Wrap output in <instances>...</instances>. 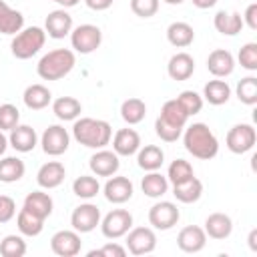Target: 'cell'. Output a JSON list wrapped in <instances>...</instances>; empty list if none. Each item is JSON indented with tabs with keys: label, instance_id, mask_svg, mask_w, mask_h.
Returning <instances> with one entry per match:
<instances>
[{
	"label": "cell",
	"instance_id": "cell-52",
	"mask_svg": "<svg viewBox=\"0 0 257 257\" xmlns=\"http://www.w3.org/2000/svg\"><path fill=\"white\" fill-rule=\"evenodd\" d=\"M50 2H56V4L62 6V8H72V6H76L80 0H50Z\"/></svg>",
	"mask_w": 257,
	"mask_h": 257
},
{
	"label": "cell",
	"instance_id": "cell-20",
	"mask_svg": "<svg viewBox=\"0 0 257 257\" xmlns=\"http://www.w3.org/2000/svg\"><path fill=\"white\" fill-rule=\"evenodd\" d=\"M8 145L18 153H30L38 145V135L30 124H16L8 135Z\"/></svg>",
	"mask_w": 257,
	"mask_h": 257
},
{
	"label": "cell",
	"instance_id": "cell-12",
	"mask_svg": "<svg viewBox=\"0 0 257 257\" xmlns=\"http://www.w3.org/2000/svg\"><path fill=\"white\" fill-rule=\"evenodd\" d=\"M80 247H82L80 233L74 229H62L50 237V249L58 257H74L80 253Z\"/></svg>",
	"mask_w": 257,
	"mask_h": 257
},
{
	"label": "cell",
	"instance_id": "cell-26",
	"mask_svg": "<svg viewBox=\"0 0 257 257\" xmlns=\"http://www.w3.org/2000/svg\"><path fill=\"white\" fill-rule=\"evenodd\" d=\"M22 100H24L26 108H30V110H42V108H46L52 102V92L48 90V86L36 82V84H30V86L24 88Z\"/></svg>",
	"mask_w": 257,
	"mask_h": 257
},
{
	"label": "cell",
	"instance_id": "cell-36",
	"mask_svg": "<svg viewBox=\"0 0 257 257\" xmlns=\"http://www.w3.org/2000/svg\"><path fill=\"white\" fill-rule=\"evenodd\" d=\"M120 116L126 124H139L145 116H147V104L145 100L133 96V98H126L122 104H120Z\"/></svg>",
	"mask_w": 257,
	"mask_h": 257
},
{
	"label": "cell",
	"instance_id": "cell-49",
	"mask_svg": "<svg viewBox=\"0 0 257 257\" xmlns=\"http://www.w3.org/2000/svg\"><path fill=\"white\" fill-rule=\"evenodd\" d=\"M193 2V6H197V8H201V10H207V8H213L219 0H191Z\"/></svg>",
	"mask_w": 257,
	"mask_h": 257
},
{
	"label": "cell",
	"instance_id": "cell-43",
	"mask_svg": "<svg viewBox=\"0 0 257 257\" xmlns=\"http://www.w3.org/2000/svg\"><path fill=\"white\" fill-rule=\"evenodd\" d=\"M237 60L239 64L245 68V70H251L255 72L257 70V42H247L241 46L239 54H237Z\"/></svg>",
	"mask_w": 257,
	"mask_h": 257
},
{
	"label": "cell",
	"instance_id": "cell-40",
	"mask_svg": "<svg viewBox=\"0 0 257 257\" xmlns=\"http://www.w3.org/2000/svg\"><path fill=\"white\" fill-rule=\"evenodd\" d=\"M0 255H4V257H24L26 255V241L20 235H6L0 241Z\"/></svg>",
	"mask_w": 257,
	"mask_h": 257
},
{
	"label": "cell",
	"instance_id": "cell-50",
	"mask_svg": "<svg viewBox=\"0 0 257 257\" xmlns=\"http://www.w3.org/2000/svg\"><path fill=\"white\" fill-rule=\"evenodd\" d=\"M249 247H251V251H257V229H251V233H249Z\"/></svg>",
	"mask_w": 257,
	"mask_h": 257
},
{
	"label": "cell",
	"instance_id": "cell-39",
	"mask_svg": "<svg viewBox=\"0 0 257 257\" xmlns=\"http://www.w3.org/2000/svg\"><path fill=\"white\" fill-rule=\"evenodd\" d=\"M235 92H237V98H239L243 104H247V106L257 104V78H255V76H245V78H241V80L237 82Z\"/></svg>",
	"mask_w": 257,
	"mask_h": 257
},
{
	"label": "cell",
	"instance_id": "cell-51",
	"mask_svg": "<svg viewBox=\"0 0 257 257\" xmlns=\"http://www.w3.org/2000/svg\"><path fill=\"white\" fill-rule=\"evenodd\" d=\"M6 149H8V137L4 135V131H0V157L6 153Z\"/></svg>",
	"mask_w": 257,
	"mask_h": 257
},
{
	"label": "cell",
	"instance_id": "cell-24",
	"mask_svg": "<svg viewBox=\"0 0 257 257\" xmlns=\"http://www.w3.org/2000/svg\"><path fill=\"white\" fill-rule=\"evenodd\" d=\"M203 229H205L207 237L221 241V239H227V237L231 235V231H233V221H231V217L225 215V213H211V215L205 219V227H203Z\"/></svg>",
	"mask_w": 257,
	"mask_h": 257
},
{
	"label": "cell",
	"instance_id": "cell-10",
	"mask_svg": "<svg viewBox=\"0 0 257 257\" xmlns=\"http://www.w3.org/2000/svg\"><path fill=\"white\" fill-rule=\"evenodd\" d=\"M181 219V211L171 201H159L149 209V223L159 231L173 229Z\"/></svg>",
	"mask_w": 257,
	"mask_h": 257
},
{
	"label": "cell",
	"instance_id": "cell-8",
	"mask_svg": "<svg viewBox=\"0 0 257 257\" xmlns=\"http://www.w3.org/2000/svg\"><path fill=\"white\" fill-rule=\"evenodd\" d=\"M133 227V215L126 209H112L100 219V231L106 239H120Z\"/></svg>",
	"mask_w": 257,
	"mask_h": 257
},
{
	"label": "cell",
	"instance_id": "cell-35",
	"mask_svg": "<svg viewBox=\"0 0 257 257\" xmlns=\"http://www.w3.org/2000/svg\"><path fill=\"white\" fill-rule=\"evenodd\" d=\"M16 227H18V231H20L22 235H26V237H36V235H40L42 229H44V219L32 215L30 211H26V209L22 207V209L18 211V215H16Z\"/></svg>",
	"mask_w": 257,
	"mask_h": 257
},
{
	"label": "cell",
	"instance_id": "cell-4",
	"mask_svg": "<svg viewBox=\"0 0 257 257\" xmlns=\"http://www.w3.org/2000/svg\"><path fill=\"white\" fill-rule=\"evenodd\" d=\"M76 64V56L74 50L70 48H54L50 52H46L38 64H36V72L42 80H60L66 74H70V70Z\"/></svg>",
	"mask_w": 257,
	"mask_h": 257
},
{
	"label": "cell",
	"instance_id": "cell-2",
	"mask_svg": "<svg viewBox=\"0 0 257 257\" xmlns=\"http://www.w3.org/2000/svg\"><path fill=\"white\" fill-rule=\"evenodd\" d=\"M72 137L76 143L88 149H104L112 139V126L102 118L80 116L72 124Z\"/></svg>",
	"mask_w": 257,
	"mask_h": 257
},
{
	"label": "cell",
	"instance_id": "cell-44",
	"mask_svg": "<svg viewBox=\"0 0 257 257\" xmlns=\"http://www.w3.org/2000/svg\"><path fill=\"white\" fill-rule=\"evenodd\" d=\"M131 10L141 18H151L159 12V0H131Z\"/></svg>",
	"mask_w": 257,
	"mask_h": 257
},
{
	"label": "cell",
	"instance_id": "cell-15",
	"mask_svg": "<svg viewBox=\"0 0 257 257\" xmlns=\"http://www.w3.org/2000/svg\"><path fill=\"white\" fill-rule=\"evenodd\" d=\"M72 16L66 12V8H58V10H52L48 12L46 20H44V32L54 38V40H60L64 36H68L72 32Z\"/></svg>",
	"mask_w": 257,
	"mask_h": 257
},
{
	"label": "cell",
	"instance_id": "cell-29",
	"mask_svg": "<svg viewBox=\"0 0 257 257\" xmlns=\"http://www.w3.org/2000/svg\"><path fill=\"white\" fill-rule=\"evenodd\" d=\"M165 163V153L157 145H145L137 151V165L143 171H159Z\"/></svg>",
	"mask_w": 257,
	"mask_h": 257
},
{
	"label": "cell",
	"instance_id": "cell-19",
	"mask_svg": "<svg viewBox=\"0 0 257 257\" xmlns=\"http://www.w3.org/2000/svg\"><path fill=\"white\" fill-rule=\"evenodd\" d=\"M141 149V135L135 128H118L112 137V151L118 157H133Z\"/></svg>",
	"mask_w": 257,
	"mask_h": 257
},
{
	"label": "cell",
	"instance_id": "cell-6",
	"mask_svg": "<svg viewBox=\"0 0 257 257\" xmlns=\"http://www.w3.org/2000/svg\"><path fill=\"white\" fill-rule=\"evenodd\" d=\"M102 42V32L96 24H80L70 32V44L78 54L94 52Z\"/></svg>",
	"mask_w": 257,
	"mask_h": 257
},
{
	"label": "cell",
	"instance_id": "cell-25",
	"mask_svg": "<svg viewBox=\"0 0 257 257\" xmlns=\"http://www.w3.org/2000/svg\"><path fill=\"white\" fill-rule=\"evenodd\" d=\"M24 28V16L20 10H14L4 0H0V34L14 36Z\"/></svg>",
	"mask_w": 257,
	"mask_h": 257
},
{
	"label": "cell",
	"instance_id": "cell-38",
	"mask_svg": "<svg viewBox=\"0 0 257 257\" xmlns=\"http://www.w3.org/2000/svg\"><path fill=\"white\" fill-rule=\"evenodd\" d=\"M195 177V171H193V165L185 159H175L169 169H167V181L171 185H177V183H183L187 179Z\"/></svg>",
	"mask_w": 257,
	"mask_h": 257
},
{
	"label": "cell",
	"instance_id": "cell-46",
	"mask_svg": "<svg viewBox=\"0 0 257 257\" xmlns=\"http://www.w3.org/2000/svg\"><path fill=\"white\" fill-rule=\"evenodd\" d=\"M16 217V203L8 195H0V223H8Z\"/></svg>",
	"mask_w": 257,
	"mask_h": 257
},
{
	"label": "cell",
	"instance_id": "cell-5",
	"mask_svg": "<svg viewBox=\"0 0 257 257\" xmlns=\"http://www.w3.org/2000/svg\"><path fill=\"white\" fill-rule=\"evenodd\" d=\"M46 42V32L40 26H28L22 28L18 34H14L10 42V50L18 60H28L34 54L40 52V48Z\"/></svg>",
	"mask_w": 257,
	"mask_h": 257
},
{
	"label": "cell",
	"instance_id": "cell-18",
	"mask_svg": "<svg viewBox=\"0 0 257 257\" xmlns=\"http://www.w3.org/2000/svg\"><path fill=\"white\" fill-rule=\"evenodd\" d=\"M207 70L215 78H225L235 70V58L225 48H215L207 56Z\"/></svg>",
	"mask_w": 257,
	"mask_h": 257
},
{
	"label": "cell",
	"instance_id": "cell-34",
	"mask_svg": "<svg viewBox=\"0 0 257 257\" xmlns=\"http://www.w3.org/2000/svg\"><path fill=\"white\" fill-rule=\"evenodd\" d=\"M26 165L18 157H4L0 159V183H16L24 177Z\"/></svg>",
	"mask_w": 257,
	"mask_h": 257
},
{
	"label": "cell",
	"instance_id": "cell-41",
	"mask_svg": "<svg viewBox=\"0 0 257 257\" xmlns=\"http://www.w3.org/2000/svg\"><path fill=\"white\" fill-rule=\"evenodd\" d=\"M177 102L183 106V110H185L189 116L201 112V108H203V96H201L199 92H195V90H183V92L177 96Z\"/></svg>",
	"mask_w": 257,
	"mask_h": 257
},
{
	"label": "cell",
	"instance_id": "cell-9",
	"mask_svg": "<svg viewBox=\"0 0 257 257\" xmlns=\"http://www.w3.org/2000/svg\"><path fill=\"white\" fill-rule=\"evenodd\" d=\"M68 145H70V135L62 124H50L48 128H44L40 137V147L50 157L64 155L68 151Z\"/></svg>",
	"mask_w": 257,
	"mask_h": 257
},
{
	"label": "cell",
	"instance_id": "cell-28",
	"mask_svg": "<svg viewBox=\"0 0 257 257\" xmlns=\"http://www.w3.org/2000/svg\"><path fill=\"white\" fill-rule=\"evenodd\" d=\"M167 40L175 46V48H187L193 44L195 40V30L189 22H171L167 28Z\"/></svg>",
	"mask_w": 257,
	"mask_h": 257
},
{
	"label": "cell",
	"instance_id": "cell-7",
	"mask_svg": "<svg viewBox=\"0 0 257 257\" xmlns=\"http://www.w3.org/2000/svg\"><path fill=\"white\" fill-rule=\"evenodd\" d=\"M255 141H257V133H255L253 124H247V122H239V124L231 126L227 137H225L227 149L235 155L249 153L255 147Z\"/></svg>",
	"mask_w": 257,
	"mask_h": 257
},
{
	"label": "cell",
	"instance_id": "cell-30",
	"mask_svg": "<svg viewBox=\"0 0 257 257\" xmlns=\"http://www.w3.org/2000/svg\"><path fill=\"white\" fill-rule=\"evenodd\" d=\"M173 195L179 203H185V205H191V203H197L203 195V183L197 179V177H191L183 183H177L173 185Z\"/></svg>",
	"mask_w": 257,
	"mask_h": 257
},
{
	"label": "cell",
	"instance_id": "cell-32",
	"mask_svg": "<svg viewBox=\"0 0 257 257\" xmlns=\"http://www.w3.org/2000/svg\"><path fill=\"white\" fill-rule=\"evenodd\" d=\"M52 112L58 120H76L82 112V104L74 96H58L52 102Z\"/></svg>",
	"mask_w": 257,
	"mask_h": 257
},
{
	"label": "cell",
	"instance_id": "cell-53",
	"mask_svg": "<svg viewBox=\"0 0 257 257\" xmlns=\"http://www.w3.org/2000/svg\"><path fill=\"white\" fill-rule=\"evenodd\" d=\"M163 2H167V4H171V6H179V4H183L185 0H163Z\"/></svg>",
	"mask_w": 257,
	"mask_h": 257
},
{
	"label": "cell",
	"instance_id": "cell-1",
	"mask_svg": "<svg viewBox=\"0 0 257 257\" xmlns=\"http://www.w3.org/2000/svg\"><path fill=\"white\" fill-rule=\"evenodd\" d=\"M183 145L195 159L209 161L219 153V141L205 122H193L183 128Z\"/></svg>",
	"mask_w": 257,
	"mask_h": 257
},
{
	"label": "cell",
	"instance_id": "cell-11",
	"mask_svg": "<svg viewBox=\"0 0 257 257\" xmlns=\"http://www.w3.org/2000/svg\"><path fill=\"white\" fill-rule=\"evenodd\" d=\"M126 251L133 255H149L157 247V235L151 227H131L126 233Z\"/></svg>",
	"mask_w": 257,
	"mask_h": 257
},
{
	"label": "cell",
	"instance_id": "cell-17",
	"mask_svg": "<svg viewBox=\"0 0 257 257\" xmlns=\"http://www.w3.org/2000/svg\"><path fill=\"white\" fill-rule=\"evenodd\" d=\"M177 245L185 253H199L207 245V233L199 225H187L177 235Z\"/></svg>",
	"mask_w": 257,
	"mask_h": 257
},
{
	"label": "cell",
	"instance_id": "cell-21",
	"mask_svg": "<svg viewBox=\"0 0 257 257\" xmlns=\"http://www.w3.org/2000/svg\"><path fill=\"white\" fill-rule=\"evenodd\" d=\"M66 177V169L60 161H48L44 163L38 173H36V183L42 187V189H56L58 185H62Z\"/></svg>",
	"mask_w": 257,
	"mask_h": 257
},
{
	"label": "cell",
	"instance_id": "cell-13",
	"mask_svg": "<svg viewBox=\"0 0 257 257\" xmlns=\"http://www.w3.org/2000/svg\"><path fill=\"white\" fill-rule=\"evenodd\" d=\"M70 225L78 233H90L100 225V209L94 203H80L70 215Z\"/></svg>",
	"mask_w": 257,
	"mask_h": 257
},
{
	"label": "cell",
	"instance_id": "cell-27",
	"mask_svg": "<svg viewBox=\"0 0 257 257\" xmlns=\"http://www.w3.org/2000/svg\"><path fill=\"white\" fill-rule=\"evenodd\" d=\"M213 26L217 32H221L223 36H237L241 32V28L245 26L243 24V18L239 12H225V10H219L213 18Z\"/></svg>",
	"mask_w": 257,
	"mask_h": 257
},
{
	"label": "cell",
	"instance_id": "cell-14",
	"mask_svg": "<svg viewBox=\"0 0 257 257\" xmlns=\"http://www.w3.org/2000/svg\"><path fill=\"white\" fill-rule=\"evenodd\" d=\"M102 193H104V199H106L108 203L122 205V203H126V201L133 197L135 187H133V183H131L128 177L112 175V177H108V181L104 183Z\"/></svg>",
	"mask_w": 257,
	"mask_h": 257
},
{
	"label": "cell",
	"instance_id": "cell-42",
	"mask_svg": "<svg viewBox=\"0 0 257 257\" xmlns=\"http://www.w3.org/2000/svg\"><path fill=\"white\" fill-rule=\"evenodd\" d=\"M18 122H20V110L10 102L0 104V131L10 133Z\"/></svg>",
	"mask_w": 257,
	"mask_h": 257
},
{
	"label": "cell",
	"instance_id": "cell-31",
	"mask_svg": "<svg viewBox=\"0 0 257 257\" xmlns=\"http://www.w3.org/2000/svg\"><path fill=\"white\" fill-rule=\"evenodd\" d=\"M229 98H231V86L227 84V80L215 78V80H209L203 86V100H207L213 106H221Z\"/></svg>",
	"mask_w": 257,
	"mask_h": 257
},
{
	"label": "cell",
	"instance_id": "cell-22",
	"mask_svg": "<svg viewBox=\"0 0 257 257\" xmlns=\"http://www.w3.org/2000/svg\"><path fill=\"white\" fill-rule=\"evenodd\" d=\"M167 72L173 80H187L195 72V58L189 52H177L169 58Z\"/></svg>",
	"mask_w": 257,
	"mask_h": 257
},
{
	"label": "cell",
	"instance_id": "cell-23",
	"mask_svg": "<svg viewBox=\"0 0 257 257\" xmlns=\"http://www.w3.org/2000/svg\"><path fill=\"white\" fill-rule=\"evenodd\" d=\"M26 211H30L32 215L40 217L46 221V217L52 215V209H54V203H52V197L44 191H32L24 197V205H22Z\"/></svg>",
	"mask_w": 257,
	"mask_h": 257
},
{
	"label": "cell",
	"instance_id": "cell-48",
	"mask_svg": "<svg viewBox=\"0 0 257 257\" xmlns=\"http://www.w3.org/2000/svg\"><path fill=\"white\" fill-rule=\"evenodd\" d=\"M84 2H86V6H88L90 10H96V12H102V10H106V8H110L114 0H84Z\"/></svg>",
	"mask_w": 257,
	"mask_h": 257
},
{
	"label": "cell",
	"instance_id": "cell-47",
	"mask_svg": "<svg viewBox=\"0 0 257 257\" xmlns=\"http://www.w3.org/2000/svg\"><path fill=\"white\" fill-rule=\"evenodd\" d=\"M241 18H243V24H247L251 30H257V4L255 2L249 4Z\"/></svg>",
	"mask_w": 257,
	"mask_h": 257
},
{
	"label": "cell",
	"instance_id": "cell-33",
	"mask_svg": "<svg viewBox=\"0 0 257 257\" xmlns=\"http://www.w3.org/2000/svg\"><path fill=\"white\" fill-rule=\"evenodd\" d=\"M141 189L147 197L151 199H161L167 191H169V181L165 175H161L159 171H149L143 181H141Z\"/></svg>",
	"mask_w": 257,
	"mask_h": 257
},
{
	"label": "cell",
	"instance_id": "cell-3",
	"mask_svg": "<svg viewBox=\"0 0 257 257\" xmlns=\"http://www.w3.org/2000/svg\"><path fill=\"white\" fill-rule=\"evenodd\" d=\"M187 120H189V114L183 110V106L177 102V98H171L163 104L161 114L155 120V133L161 141L175 143L183 135Z\"/></svg>",
	"mask_w": 257,
	"mask_h": 257
},
{
	"label": "cell",
	"instance_id": "cell-16",
	"mask_svg": "<svg viewBox=\"0 0 257 257\" xmlns=\"http://www.w3.org/2000/svg\"><path fill=\"white\" fill-rule=\"evenodd\" d=\"M88 167L96 177H112V175H116L120 161H118V155L114 151L96 149V153L88 161Z\"/></svg>",
	"mask_w": 257,
	"mask_h": 257
},
{
	"label": "cell",
	"instance_id": "cell-37",
	"mask_svg": "<svg viewBox=\"0 0 257 257\" xmlns=\"http://www.w3.org/2000/svg\"><path fill=\"white\" fill-rule=\"evenodd\" d=\"M72 193L78 197V199H94L98 193H100V183L96 177L92 175H80L72 181Z\"/></svg>",
	"mask_w": 257,
	"mask_h": 257
},
{
	"label": "cell",
	"instance_id": "cell-45",
	"mask_svg": "<svg viewBox=\"0 0 257 257\" xmlns=\"http://www.w3.org/2000/svg\"><path fill=\"white\" fill-rule=\"evenodd\" d=\"M94 255H104V257H124L126 255V247L118 245V243H106L102 245L100 249H92L88 251V257H94Z\"/></svg>",
	"mask_w": 257,
	"mask_h": 257
}]
</instances>
